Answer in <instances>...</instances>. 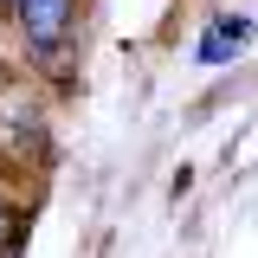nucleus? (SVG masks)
<instances>
[{
	"instance_id": "1",
	"label": "nucleus",
	"mask_w": 258,
	"mask_h": 258,
	"mask_svg": "<svg viewBox=\"0 0 258 258\" xmlns=\"http://www.w3.org/2000/svg\"><path fill=\"white\" fill-rule=\"evenodd\" d=\"M7 20H13V39H20L32 71L71 64V52H78V0H13Z\"/></svg>"
},
{
	"instance_id": "4",
	"label": "nucleus",
	"mask_w": 258,
	"mask_h": 258,
	"mask_svg": "<svg viewBox=\"0 0 258 258\" xmlns=\"http://www.w3.org/2000/svg\"><path fill=\"white\" fill-rule=\"evenodd\" d=\"M7 7H13V0H0V20H7Z\"/></svg>"
},
{
	"instance_id": "2",
	"label": "nucleus",
	"mask_w": 258,
	"mask_h": 258,
	"mask_svg": "<svg viewBox=\"0 0 258 258\" xmlns=\"http://www.w3.org/2000/svg\"><path fill=\"white\" fill-rule=\"evenodd\" d=\"M252 39H258V20H252V13H232V7H220V13L207 20V32H200L194 58H200V64H239L245 52H252Z\"/></svg>"
},
{
	"instance_id": "5",
	"label": "nucleus",
	"mask_w": 258,
	"mask_h": 258,
	"mask_svg": "<svg viewBox=\"0 0 258 258\" xmlns=\"http://www.w3.org/2000/svg\"><path fill=\"white\" fill-rule=\"evenodd\" d=\"M0 71H7V52H0Z\"/></svg>"
},
{
	"instance_id": "3",
	"label": "nucleus",
	"mask_w": 258,
	"mask_h": 258,
	"mask_svg": "<svg viewBox=\"0 0 258 258\" xmlns=\"http://www.w3.org/2000/svg\"><path fill=\"white\" fill-rule=\"evenodd\" d=\"M20 239H26V207H20L13 194H0V258L20 252Z\"/></svg>"
}]
</instances>
